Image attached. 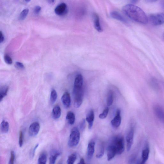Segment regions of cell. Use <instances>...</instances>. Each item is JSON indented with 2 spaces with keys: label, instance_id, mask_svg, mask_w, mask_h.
I'll use <instances>...</instances> for the list:
<instances>
[{
  "label": "cell",
  "instance_id": "6da1fadb",
  "mask_svg": "<svg viewBox=\"0 0 164 164\" xmlns=\"http://www.w3.org/2000/svg\"><path fill=\"white\" fill-rule=\"evenodd\" d=\"M122 10L124 14L134 21L145 24L148 21L145 13L140 8L133 4H129L123 6Z\"/></svg>",
  "mask_w": 164,
  "mask_h": 164
},
{
  "label": "cell",
  "instance_id": "7a4b0ae2",
  "mask_svg": "<svg viewBox=\"0 0 164 164\" xmlns=\"http://www.w3.org/2000/svg\"><path fill=\"white\" fill-rule=\"evenodd\" d=\"M74 105L76 108H79L83 101V92L82 87L74 86L73 89Z\"/></svg>",
  "mask_w": 164,
  "mask_h": 164
},
{
  "label": "cell",
  "instance_id": "3957f363",
  "mask_svg": "<svg viewBox=\"0 0 164 164\" xmlns=\"http://www.w3.org/2000/svg\"><path fill=\"white\" fill-rule=\"evenodd\" d=\"M80 139V133L77 127L72 129L68 141V145L70 148L77 146L79 143Z\"/></svg>",
  "mask_w": 164,
  "mask_h": 164
},
{
  "label": "cell",
  "instance_id": "277c9868",
  "mask_svg": "<svg viewBox=\"0 0 164 164\" xmlns=\"http://www.w3.org/2000/svg\"><path fill=\"white\" fill-rule=\"evenodd\" d=\"M115 149L117 155L122 154L124 150V143L123 137L118 136L115 137L111 143Z\"/></svg>",
  "mask_w": 164,
  "mask_h": 164
},
{
  "label": "cell",
  "instance_id": "5b68a950",
  "mask_svg": "<svg viewBox=\"0 0 164 164\" xmlns=\"http://www.w3.org/2000/svg\"><path fill=\"white\" fill-rule=\"evenodd\" d=\"M155 26L161 25L164 24V14L162 13L151 14L148 20Z\"/></svg>",
  "mask_w": 164,
  "mask_h": 164
},
{
  "label": "cell",
  "instance_id": "8992f818",
  "mask_svg": "<svg viewBox=\"0 0 164 164\" xmlns=\"http://www.w3.org/2000/svg\"><path fill=\"white\" fill-rule=\"evenodd\" d=\"M55 13L59 16L66 15L68 12L67 6L65 3H62L58 5L55 10Z\"/></svg>",
  "mask_w": 164,
  "mask_h": 164
},
{
  "label": "cell",
  "instance_id": "52a82bcc",
  "mask_svg": "<svg viewBox=\"0 0 164 164\" xmlns=\"http://www.w3.org/2000/svg\"><path fill=\"white\" fill-rule=\"evenodd\" d=\"M134 134V128L131 127L128 133L126 141L127 143V150L128 151H130L133 145Z\"/></svg>",
  "mask_w": 164,
  "mask_h": 164
},
{
  "label": "cell",
  "instance_id": "ba28073f",
  "mask_svg": "<svg viewBox=\"0 0 164 164\" xmlns=\"http://www.w3.org/2000/svg\"><path fill=\"white\" fill-rule=\"evenodd\" d=\"M121 113L120 110V109H117L115 117L111 121V126L114 128H118L120 126L122 121Z\"/></svg>",
  "mask_w": 164,
  "mask_h": 164
},
{
  "label": "cell",
  "instance_id": "9c48e42d",
  "mask_svg": "<svg viewBox=\"0 0 164 164\" xmlns=\"http://www.w3.org/2000/svg\"><path fill=\"white\" fill-rule=\"evenodd\" d=\"M40 129V124L37 122L32 123L29 129V134L31 136H36L38 134Z\"/></svg>",
  "mask_w": 164,
  "mask_h": 164
},
{
  "label": "cell",
  "instance_id": "30bf717a",
  "mask_svg": "<svg viewBox=\"0 0 164 164\" xmlns=\"http://www.w3.org/2000/svg\"><path fill=\"white\" fill-rule=\"evenodd\" d=\"M154 111L156 117L162 123H164V110L159 106L154 107Z\"/></svg>",
  "mask_w": 164,
  "mask_h": 164
},
{
  "label": "cell",
  "instance_id": "8fae6325",
  "mask_svg": "<svg viewBox=\"0 0 164 164\" xmlns=\"http://www.w3.org/2000/svg\"><path fill=\"white\" fill-rule=\"evenodd\" d=\"M95 145L94 141H91L88 144L87 153V158L88 161H90L93 158L95 152Z\"/></svg>",
  "mask_w": 164,
  "mask_h": 164
},
{
  "label": "cell",
  "instance_id": "7c38bea8",
  "mask_svg": "<svg viewBox=\"0 0 164 164\" xmlns=\"http://www.w3.org/2000/svg\"><path fill=\"white\" fill-rule=\"evenodd\" d=\"M61 100L65 108H69L71 104V98L70 94L68 92H65L61 97Z\"/></svg>",
  "mask_w": 164,
  "mask_h": 164
},
{
  "label": "cell",
  "instance_id": "4fadbf2b",
  "mask_svg": "<svg viewBox=\"0 0 164 164\" xmlns=\"http://www.w3.org/2000/svg\"><path fill=\"white\" fill-rule=\"evenodd\" d=\"M150 153V149L148 146L147 145L142 151L141 155V161L140 164L145 163L148 160Z\"/></svg>",
  "mask_w": 164,
  "mask_h": 164
},
{
  "label": "cell",
  "instance_id": "5bb4252c",
  "mask_svg": "<svg viewBox=\"0 0 164 164\" xmlns=\"http://www.w3.org/2000/svg\"><path fill=\"white\" fill-rule=\"evenodd\" d=\"M117 155L116 151L111 144L108 147L107 149V159L108 161L112 160Z\"/></svg>",
  "mask_w": 164,
  "mask_h": 164
},
{
  "label": "cell",
  "instance_id": "9a60e30c",
  "mask_svg": "<svg viewBox=\"0 0 164 164\" xmlns=\"http://www.w3.org/2000/svg\"><path fill=\"white\" fill-rule=\"evenodd\" d=\"M94 118V111L93 110H91L87 115L86 119V121L88 123V127L89 129H91L93 127Z\"/></svg>",
  "mask_w": 164,
  "mask_h": 164
},
{
  "label": "cell",
  "instance_id": "2e32d148",
  "mask_svg": "<svg viewBox=\"0 0 164 164\" xmlns=\"http://www.w3.org/2000/svg\"><path fill=\"white\" fill-rule=\"evenodd\" d=\"M93 17L95 29L98 32H102L103 30L100 25L99 16L97 14L94 13L93 14Z\"/></svg>",
  "mask_w": 164,
  "mask_h": 164
},
{
  "label": "cell",
  "instance_id": "e0dca14e",
  "mask_svg": "<svg viewBox=\"0 0 164 164\" xmlns=\"http://www.w3.org/2000/svg\"><path fill=\"white\" fill-rule=\"evenodd\" d=\"M111 17L124 23H127V21L119 13L116 11H113L110 13Z\"/></svg>",
  "mask_w": 164,
  "mask_h": 164
},
{
  "label": "cell",
  "instance_id": "ac0fdd59",
  "mask_svg": "<svg viewBox=\"0 0 164 164\" xmlns=\"http://www.w3.org/2000/svg\"><path fill=\"white\" fill-rule=\"evenodd\" d=\"M61 114V110L60 107L56 106L54 107L52 111V116L55 119H57L60 118Z\"/></svg>",
  "mask_w": 164,
  "mask_h": 164
},
{
  "label": "cell",
  "instance_id": "d6986e66",
  "mask_svg": "<svg viewBox=\"0 0 164 164\" xmlns=\"http://www.w3.org/2000/svg\"><path fill=\"white\" fill-rule=\"evenodd\" d=\"M61 154V152L59 151H58L54 150L50 154L49 158V164H55L58 157L60 156Z\"/></svg>",
  "mask_w": 164,
  "mask_h": 164
},
{
  "label": "cell",
  "instance_id": "ffe728a7",
  "mask_svg": "<svg viewBox=\"0 0 164 164\" xmlns=\"http://www.w3.org/2000/svg\"><path fill=\"white\" fill-rule=\"evenodd\" d=\"M66 119L70 124L71 125H73L75 121V116L74 113L71 111H69L67 115Z\"/></svg>",
  "mask_w": 164,
  "mask_h": 164
},
{
  "label": "cell",
  "instance_id": "44dd1931",
  "mask_svg": "<svg viewBox=\"0 0 164 164\" xmlns=\"http://www.w3.org/2000/svg\"><path fill=\"white\" fill-rule=\"evenodd\" d=\"M2 132L4 133H7L9 129V124L7 121H3L2 122L1 126Z\"/></svg>",
  "mask_w": 164,
  "mask_h": 164
},
{
  "label": "cell",
  "instance_id": "7402d4cb",
  "mask_svg": "<svg viewBox=\"0 0 164 164\" xmlns=\"http://www.w3.org/2000/svg\"><path fill=\"white\" fill-rule=\"evenodd\" d=\"M114 100V94L113 91L111 90H110L108 93L107 103L108 106H110L112 105L113 103Z\"/></svg>",
  "mask_w": 164,
  "mask_h": 164
},
{
  "label": "cell",
  "instance_id": "603a6c76",
  "mask_svg": "<svg viewBox=\"0 0 164 164\" xmlns=\"http://www.w3.org/2000/svg\"><path fill=\"white\" fill-rule=\"evenodd\" d=\"M9 90V87L6 86H4L1 88L0 89V100L1 102L3 98L7 95Z\"/></svg>",
  "mask_w": 164,
  "mask_h": 164
},
{
  "label": "cell",
  "instance_id": "cb8c5ba5",
  "mask_svg": "<svg viewBox=\"0 0 164 164\" xmlns=\"http://www.w3.org/2000/svg\"><path fill=\"white\" fill-rule=\"evenodd\" d=\"M57 97V94L56 91L53 89L51 92L50 96V101L52 104H54L56 102Z\"/></svg>",
  "mask_w": 164,
  "mask_h": 164
},
{
  "label": "cell",
  "instance_id": "d4e9b609",
  "mask_svg": "<svg viewBox=\"0 0 164 164\" xmlns=\"http://www.w3.org/2000/svg\"><path fill=\"white\" fill-rule=\"evenodd\" d=\"M47 161V156L45 153H42L39 156L38 160V164H46Z\"/></svg>",
  "mask_w": 164,
  "mask_h": 164
},
{
  "label": "cell",
  "instance_id": "484cf974",
  "mask_svg": "<svg viewBox=\"0 0 164 164\" xmlns=\"http://www.w3.org/2000/svg\"><path fill=\"white\" fill-rule=\"evenodd\" d=\"M77 159V154L75 153L72 154L69 156L67 161V163L68 164H73Z\"/></svg>",
  "mask_w": 164,
  "mask_h": 164
},
{
  "label": "cell",
  "instance_id": "4316f807",
  "mask_svg": "<svg viewBox=\"0 0 164 164\" xmlns=\"http://www.w3.org/2000/svg\"><path fill=\"white\" fill-rule=\"evenodd\" d=\"M29 12L28 9H25L21 12L19 16V19L21 20H23L27 17Z\"/></svg>",
  "mask_w": 164,
  "mask_h": 164
},
{
  "label": "cell",
  "instance_id": "83f0119b",
  "mask_svg": "<svg viewBox=\"0 0 164 164\" xmlns=\"http://www.w3.org/2000/svg\"><path fill=\"white\" fill-rule=\"evenodd\" d=\"M109 111V108L108 107L106 108L104 110L103 112L99 116L100 118L101 119H105L108 116Z\"/></svg>",
  "mask_w": 164,
  "mask_h": 164
},
{
  "label": "cell",
  "instance_id": "f1b7e54d",
  "mask_svg": "<svg viewBox=\"0 0 164 164\" xmlns=\"http://www.w3.org/2000/svg\"><path fill=\"white\" fill-rule=\"evenodd\" d=\"M24 140V135L22 131H20L19 133V144L20 147H21L23 146Z\"/></svg>",
  "mask_w": 164,
  "mask_h": 164
},
{
  "label": "cell",
  "instance_id": "f546056e",
  "mask_svg": "<svg viewBox=\"0 0 164 164\" xmlns=\"http://www.w3.org/2000/svg\"><path fill=\"white\" fill-rule=\"evenodd\" d=\"M4 60L5 62L8 64H11L13 61L11 57L8 55H5L4 56Z\"/></svg>",
  "mask_w": 164,
  "mask_h": 164
},
{
  "label": "cell",
  "instance_id": "4dcf8cb0",
  "mask_svg": "<svg viewBox=\"0 0 164 164\" xmlns=\"http://www.w3.org/2000/svg\"><path fill=\"white\" fill-rule=\"evenodd\" d=\"M104 154V148L103 145H102L100 148V151L96 155L97 158L100 159L102 157Z\"/></svg>",
  "mask_w": 164,
  "mask_h": 164
},
{
  "label": "cell",
  "instance_id": "1f68e13d",
  "mask_svg": "<svg viewBox=\"0 0 164 164\" xmlns=\"http://www.w3.org/2000/svg\"><path fill=\"white\" fill-rule=\"evenodd\" d=\"M15 159V154L13 151H12L11 152V157L9 160V163L13 164Z\"/></svg>",
  "mask_w": 164,
  "mask_h": 164
},
{
  "label": "cell",
  "instance_id": "d6a6232c",
  "mask_svg": "<svg viewBox=\"0 0 164 164\" xmlns=\"http://www.w3.org/2000/svg\"><path fill=\"white\" fill-rule=\"evenodd\" d=\"M15 66L16 68L19 69H24L25 67L24 65L21 63L19 62H17L15 64Z\"/></svg>",
  "mask_w": 164,
  "mask_h": 164
},
{
  "label": "cell",
  "instance_id": "836d02e7",
  "mask_svg": "<svg viewBox=\"0 0 164 164\" xmlns=\"http://www.w3.org/2000/svg\"><path fill=\"white\" fill-rule=\"evenodd\" d=\"M41 9L40 6L38 5L35 6L34 10L35 13L36 15L40 13Z\"/></svg>",
  "mask_w": 164,
  "mask_h": 164
},
{
  "label": "cell",
  "instance_id": "e575fe53",
  "mask_svg": "<svg viewBox=\"0 0 164 164\" xmlns=\"http://www.w3.org/2000/svg\"><path fill=\"white\" fill-rule=\"evenodd\" d=\"M85 120L84 119H83L81 122L80 124V127L81 130H83L85 126Z\"/></svg>",
  "mask_w": 164,
  "mask_h": 164
},
{
  "label": "cell",
  "instance_id": "d590c367",
  "mask_svg": "<svg viewBox=\"0 0 164 164\" xmlns=\"http://www.w3.org/2000/svg\"><path fill=\"white\" fill-rule=\"evenodd\" d=\"M4 40V37L2 31L0 32V42L1 43L3 42Z\"/></svg>",
  "mask_w": 164,
  "mask_h": 164
},
{
  "label": "cell",
  "instance_id": "8d00e7d4",
  "mask_svg": "<svg viewBox=\"0 0 164 164\" xmlns=\"http://www.w3.org/2000/svg\"><path fill=\"white\" fill-rule=\"evenodd\" d=\"M38 145H39V144H37V145H36L35 147L34 148L33 150L32 151V154H31L32 157H33L34 156L35 152V151L36 149L37 148L38 146Z\"/></svg>",
  "mask_w": 164,
  "mask_h": 164
},
{
  "label": "cell",
  "instance_id": "74e56055",
  "mask_svg": "<svg viewBox=\"0 0 164 164\" xmlns=\"http://www.w3.org/2000/svg\"><path fill=\"white\" fill-rule=\"evenodd\" d=\"M130 2L132 4H134L137 3L139 0H130Z\"/></svg>",
  "mask_w": 164,
  "mask_h": 164
},
{
  "label": "cell",
  "instance_id": "f35d334b",
  "mask_svg": "<svg viewBox=\"0 0 164 164\" xmlns=\"http://www.w3.org/2000/svg\"><path fill=\"white\" fill-rule=\"evenodd\" d=\"M78 164H85V162L84 160L82 158L80 159V162L79 163H78Z\"/></svg>",
  "mask_w": 164,
  "mask_h": 164
},
{
  "label": "cell",
  "instance_id": "ab89813d",
  "mask_svg": "<svg viewBox=\"0 0 164 164\" xmlns=\"http://www.w3.org/2000/svg\"><path fill=\"white\" fill-rule=\"evenodd\" d=\"M146 1L147 2L152 3L156 2V1H158V0H146Z\"/></svg>",
  "mask_w": 164,
  "mask_h": 164
},
{
  "label": "cell",
  "instance_id": "60d3db41",
  "mask_svg": "<svg viewBox=\"0 0 164 164\" xmlns=\"http://www.w3.org/2000/svg\"><path fill=\"white\" fill-rule=\"evenodd\" d=\"M48 2L50 4L53 3L55 1V0H47Z\"/></svg>",
  "mask_w": 164,
  "mask_h": 164
},
{
  "label": "cell",
  "instance_id": "b9f144b4",
  "mask_svg": "<svg viewBox=\"0 0 164 164\" xmlns=\"http://www.w3.org/2000/svg\"><path fill=\"white\" fill-rule=\"evenodd\" d=\"M31 1V0H25V1L27 2H29Z\"/></svg>",
  "mask_w": 164,
  "mask_h": 164
},
{
  "label": "cell",
  "instance_id": "7bdbcfd3",
  "mask_svg": "<svg viewBox=\"0 0 164 164\" xmlns=\"http://www.w3.org/2000/svg\"><path fill=\"white\" fill-rule=\"evenodd\" d=\"M163 8H164V2L163 3Z\"/></svg>",
  "mask_w": 164,
  "mask_h": 164
}]
</instances>
